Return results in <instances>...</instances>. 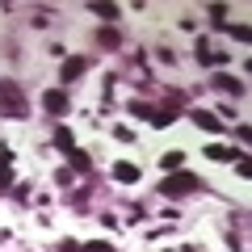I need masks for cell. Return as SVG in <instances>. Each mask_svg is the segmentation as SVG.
Returning <instances> with one entry per match:
<instances>
[{
  "instance_id": "1",
  "label": "cell",
  "mask_w": 252,
  "mask_h": 252,
  "mask_svg": "<svg viewBox=\"0 0 252 252\" xmlns=\"http://www.w3.org/2000/svg\"><path fill=\"white\" fill-rule=\"evenodd\" d=\"M0 118H30V97L21 93V84L0 80Z\"/></svg>"
},
{
  "instance_id": "2",
  "label": "cell",
  "mask_w": 252,
  "mask_h": 252,
  "mask_svg": "<svg viewBox=\"0 0 252 252\" xmlns=\"http://www.w3.org/2000/svg\"><path fill=\"white\" fill-rule=\"evenodd\" d=\"M198 185H202V181L193 177V172L177 168V172H164V185H160V193H164V198H189V193H193Z\"/></svg>"
},
{
  "instance_id": "3",
  "label": "cell",
  "mask_w": 252,
  "mask_h": 252,
  "mask_svg": "<svg viewBox=\"0 0 252 252\" xmlns=\"http://www.w3.org/2000/svg\"><path fill=\"white\" fill-rule=\"evenodd\" d=\"M42 109L51 118H63L67 109H72V101H67V89H46L42 93Z\"/></svg>"
},
{
  "instance_id": "4",
  "label": "cell",
  "mask_w": 252,
  "mask_h": 252,
  "mask_svg": "<svg viewBox=\"0 0 252 252\" xmlns=\"http://www.w3.org/2000/svg\"><path fill=\"white\" fill-rule=\"evenodd\" d=\"M84 72H89V59H84V55H72V59H63V63H59V80H63V84L80 80Z\"/></svg>"
},
{
  "instance_id": "5",
  "label": "cell",
  "mask_w": 252,
  "mask_h": 252,
  "mask_svg": "<svg viewBox=\"0 0 252 252\" xmlns=\"http://www.w3.org/2000/svg\"><path fill=\"white\" fill-rule=\"evenodd\" d=\"M9 185H17V181H13V152L0 147V193H4Z\"/></svg>"
},
{
  "instance_id": "6",
  "label": "cell",
  "mask_w": 252,
  "mask_h": 252,
  "mask_svg": "<svg viewBox=\"0 0 252 252\" xmlns=\"http://www.w3.org/2000/svg\"><path fill=\"white\" fill-rule=\"evenodd\" d=\"M210 84H215L219 93H227V97H244V84L235 80V76H223V72H219V76H215Z\"/></svg>"
},
{
  "instance_id": "7",
  "label": "cell",
  "mask_w": 252,
  "mask_h": 252,
  "mask_svg": "<svg viewBox=\"0 0 252 252\" xmlns=\"http://www.w3.org/2000/svg\"><path fill=\"white\" fill-rule=\"evenodd\" d=\"M189 118H193V122H198L202 130H210V135H219V130H223V122H219V118L210 114V109H193Z\"/></svg>"
},
{
  "instance_id": "8",
  "label": "cell",
  "mask_w": 252,
  "mask_h": 252,
  "mask_svg": "<svg viewBox=\"0 0 252 252\" xmlns=\"http://www.w3.org/2000/svg\"><path fill=\"white\" fill-rule=\"evenodd\" d=\"M114 177L130 185V181H139V164H130V160H118V164H114Z\"/></svg>"
},
{
  "instance_id": "9",
  "label": "cell",
  "mask_w": 252,
  "mask_h": 252,
  "mask_svg": "<svg viewBox=\"0 0 252 252\" xmlns=\"http://www.w3.org/2000/svg\"><path fill=\"white\" fill-rule=\"evenodd\" d=\"M206 156H210V160H219V164H227V160H240L244 152H231V147H223V143H210Z\"/></svg>"
},
{
  "instance_id": "10",
  "label": "cell",
  "mask_w": 252,
  "mask_h": 252,
  "mask_svg": "<svg viewBox=\"0 0 252 252\" xmlns=\"http://www.w3.org/2000/svg\"><path fill=\"white\" fill-rule=\"evenodd\" d=\"M97 42L105 46V51H118V46H122V34H118L114 26H105V30H97Z\"/></svg>"
},
{
  "instance_id": "11",
  "label": "cell",
  "mask_w": 252,
  "mask_h": 252,
  "mask_svg": "<svg viewBox=\"0 0 252 252\" xmlns=\"http://www.w3.org/2000/svg\"><path fill=\"white\" fill-rule=\"evenodd\" d=\"M67 164H72L76 172H89V168H93V160H89V152H80V147H72V152H67Z\"/></svg>"
},
{
  "instance_id": "12",
  "label": "cell",
  "mask_w": 252,
  "mask_h": 252,
  "mask_svg": "<svg viewBox=\"0 0 252 252\" xmlns=\"http://www.w3.org/2000/svg\"><path fill=\"white\" fill-rule=\"evenodd\" d=\"M93 13H97V17L105 21V26H114V21H118V13H122V9H118V4H101V0H97V4H93Z\"/></svg>"
},
{
  "instance_id": "13",
  "label": "cell",
  "mask_w": 252,
  "mask_h": 252,
  "mask_svg": "<svg viewBox=\"0 0 252 252\" xmlns=\"http://www.w3.org/2000/svg\"><path fill=\"white\" fill-rule=\"evenodd\" d=\"M55 147H59L63 156H67V152L76 147V139H72V130H67V126H59V130H55Z\"/></svg>"
},
{
  "instance_id": "14",
  "label": "cell",
  "mask_w": 252,
  "mask_h": 252,
  "mask_svg": "<svg viewBox=\"0 0 252 252\" xmlns=\"http://www.w3.org/2000/svg\"><path fill=\"white\" fill-rule=\"evenodd\" d=\"M181 164H185V152H168V156H160V168H164V172H177Z\"/></svg>"
},
{
  "instance_id": "15",
  "label": "cell",
  "mask_w": 252,
  "mask_h": 252,
  "mask_svg": "<svg viewBox=\"0 0 252 252\" xmlns=\"http://www.w3.org/2000/svg\"><path fill=\"white\" fill-rule=\"evenodd\" d=\"M130 114H135V118H152V122H156V114H160V109L147 105V101H130Z\"/></svg>"
},
{
  "instance_id": "16",
  "label": "cell",
  "mask_w": 252,
  "mask_h": 252,
  "mask_svg": "<svg viewBox=\"0 0 252 252\" xmlns=\"http://www.w3.org/2000/svg\"><path fill=\"white\" fill-rule=\"evenodd\" d=\"M80 252H118L114 244H101V240H89V244H80Z\"/></svg>"
},
{
  "instance_id": "17",
  "label": "cell",
  "mask_w": 252,
  "mask_h": 252,
  "mask_svg": "<svg viewBox=\"0 0 252 252\" xmlns=\"http://www.w3.org/2000/svg\"><path fill=\"white\" fill-rule=\"evenodd\" d=\"M210 17H215V26H223V21H227V4H210Z\"/></svg>"
},
{
  "instance_id": "18",
  "label": "cell",
  "mask_w": 252,
  "mask_h": 252,
  "mask_svg": "<svg viewBox=\"0 0 252 252\" xmlns=\"http://www.w3.org/2000/svg\"><path fill=\"white\" fill-rule=\"evenodd\" d=\"M51 252H80V244H76V240H59Z\"/></svg>"
},
{
  "instance_id": "19",
  "label": "cell",
  "mask_w": 252,
  "mask_h": 252,
  "mask_svg": "<svg viewBox=\"0 0 252 252\" xmlns=\"http://www.w3.org/2000/svg\"><path fill=\"white\" fill-rule=\"evenodd\" d=\"M114 139H118V143H130V139H135V130H130V126H118Z\"/></svg>"
},
{
  "instance_id": "20",
  "label": "cell",
  "mask_w": 252,
  "mask_h": 252,
  "mask_svg": "<svg viewBox=\"0 0 252 252\" xmlns=\"http://www.w3.org/2000/svg\"><path fill=\"white\" fill-rule=\"evenodd\" d=\"M231 38L235 42H248V26H231Z\"/></svg>"
},
{
  "instance_id": "21",
  "label": "cell",
  "mask_w": 252,
  "mask_h": 252,
  "mask_svg": "<svg viewBox=\"0 0 252 252\" xmlns=\"http://www.w3.org/2000/svg\"><path fill=\"white\" fill-rule=\"evenodd\" d=\"M181 252H198V248H181Z\"/></svg>"
}]
</instances>
